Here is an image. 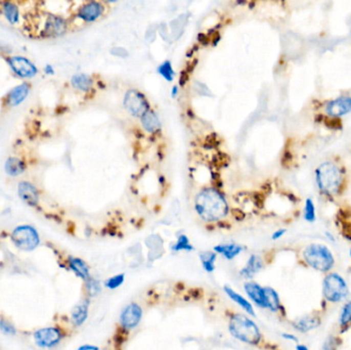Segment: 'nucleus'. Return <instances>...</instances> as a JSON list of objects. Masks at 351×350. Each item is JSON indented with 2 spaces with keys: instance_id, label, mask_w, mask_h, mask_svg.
I'll list each match as a JSON object with an SVG mask.
<instances>
[{
  "instance_id": "5",
  "label": "nucleus",
  "mask_w": 351,
  "mask_h": 350,
  "mask_svg": "<svg viewBox=\"0 0 351 350\" xmlns=\"http://www.w3.org/2000/svg\"><path fill=\"white\" fill-rule=\"evenodd\" d=\"M322 297L323 300L331 304L345 302L350 295L347 280L338 272L331 271L322 279Z\"/></svg>"
},
{
  "instance_id": "36",
  "label": "nucleus",
  "mask_w": 351,
  "mask_h": 350,
  "mask_svg": "<svg viewBox=\"0 0 351 350\" xmlns=\"http://www.w3.org/2000/svg\"><path fill=\"white\" fill-rule=\"evenodd\" d=\"M0 330L2 332L6 335H15L16 334V329L13 324H11L10 322L6 321L5 319L0 320Z\"/></svg>"
},
{
  "instance_id": "8",
  "label": "nucleus",
  "mask_w": 351,
  "mask_h": 350,
  "mask_svg": "<svg viewBox=\"0 0 351 350\" xmlns=\"http://www.w3.org/2000/svg\"><path fill=\"white\" fill-rule=\"evenodd\" d=\"M123 106L134 117H142L150 109L146 97L138 90H128L123 99Z\"/></svg>"
},
{
  "instance_id": "11",
  "label": "nucleus",
  "mask_w": 351,
  "mask_h": 350,
  "mask_svg": "<svg viewBox=\"0 0 351 350\" xmlns=\"http://www.w3.org/2000/svg\"><path fill=\"white\" fill-rule=\"evenodd\" d=\"M32 85L30 82H22L14 86L4 98L3 105L5 108L12 109L23 104L31 93Z\"/></svg>"
},
{
  "instance_id": "26",
  "label": "nucleus",
  "mask_w": 351,
  "mask_h": 350,
  "mask_svg": "<svg viewBox=\"0 0 351 350\" xmlns=\"http://www.w3.org/2000/svg\"><path fill=\"white\" fill-rule=\"evenodd\" d=\"M71 85L80 92H90L94 85V79L85 73H77L71 77Z\"/></svg>"
},
{
  "instance_id": "12",
  "label": "nucleus",
  "mask_w": 351,
  "mask_h": 350,
  "mask_svg": "<svg viewBox=\"0 0 351 350\" xmlns=\"http://www.w3.org/2000/svg\"><path fill=\"white\" fill-rule=\"evenodd\" d=\"M17 193L20 200L29 207H37L40 202V191L38 187L29 181H21L17 187Z\"/></svg>"
},
{
  "instance_id": "28",
  "label": "nucleus",
  "mask_w": 351,
  "mask_h": 350,
  "mask_svg": "<svg viewBox=\"0 0 351 350\" xmlns=\"http://www.w3.org/2000/svg\"><path fill=\"white\" fill-rule=\"evenodd\" d=\"M265 294H266V302H267V309L273 313H277L282 310V305L280 302V298L278 293L271 287H264Z\"/></svg>"
},
{
  "instance_id": "31",
  "label": "nucleus",
  "mask_w": 351,
  "mask_h": 350,
  "mask_svg": "<svg viewBox=\"0 0 351 350\" xmlns=\"http://www.w3.org/2000/svg\"><path fill=\"white\" fill-rule=\"evenodd\" d=\"M303 218L308 223H314L316 221V209L315 204L311 198L306 199L304 205V215Z\"/></svg>"
},
{
  "instance_id": "15",
  "label": "nucleus",
  "mask_w": 351,
  "mask_h": 350,
  "mask_svg": "<svg viewBox=\"0 0 351 350\" xmlns=\"http://www.w3.org/2000/svg\"><path fill=\"white\" fill-rule=\"evenodd\" d=\"M34 338L38 346L50 348L60 343L63 338V334L57 327H45L36 331Z\"/></svg>"
},
{
  "instance_id": "14",
  "label": "nucleus",
  "mask_w": 351,
  "mask_h": 350,
  "mask_svg": "<svg viewBox=\"0 0 351 350\" xmlns=\"http://www.w3.org/2000/svg\"><path fill=\"white\" fill-rule=\"evenodd\" d=\"M104 7L98 2H89L83 4L76 12V18L84 23H92L102 17Z\"/></svg>"
},
{
  "instance_id": "30",
  "label": "nucleus",
  "mask_w": 351,
  "mask_h": 350,
  "mask_svg": "<svg viewBox=\"0 0 351 350\" xmlns=\"http://www.w3.org/2000/svg\"><path fill=\"white\" fill-rule=\"evenodd\" d=\"M170 249L172 252H182V251L191 252L194 250V247L190 244V240L187 237V235L181 234L178 236L177 242L171 245Z\"/></svg>"
},
{
  "instance_id": "27",
  "label": "nucleus",
  "mask_w": 351,
  "mask_h": 350,
  "mask_svg": "<svg viewBox=\"0 0 351 350\" xmlns=\"http://www.w3.org/2000/svg\"><path fill=\"white\" fill-rule=\"evenodd\" d=\"M338 323L342 334L351 327V300H346L343 303L339 312Z\"/></svg>"
},
{
  "instance_id": "3",
  "label": "nucleus",
  "mask_w": 351,
  "mask_h": 350,
  "mask_svg": "<svg viewBox=\"0 0 351 350\" xmlns=\"http://www.w3.org/2000/svg\"><path fill=\"white\" fill-rule=\"evenodd\" d=\"M301 258L306 266L325 274L331 272L336 264L332 250L320 243H311L305 246L301 252Z\"/></svg>"
},
{
  "instance_id": "20",
  "label": "nucleus",
  "mask_w": 351,
  "mask_h": 350,
  "mask_svg": "<svg viewBox=\"0 0 351 350\" xmlns=\"http://www.w3.org/2000/svg\"><path fill=\"white\" fill-rule=\"evenodd\" d=\"M5 171L10 177H19L26 171L27 164L18 156H10L5 161Z\"/></svg>"
},
{
  "instance_id": "19",
  "label": "nucleus",
  "mask_w": 351,
  "mask_h": 350,
  "mask_svg": "<svg viewBox=\"0 0 351 350\" xmlns=\"http://www.w3.org/2000/svg\"><path fill=\"white\" fill-rule=\"evenodd\" d=\"M0 13L5 19L12 25L19 24L21 19V11L19 6L13 2H0Z\"/></svg>"
},
{
  "instance_id": "13",
  "label": "nucleus",
  "mask_w": 351,
  "mask_h": 350,
  "mask_svg": "<svg viewBox=\"0 0 351 350\" xmlns=\"http://www.w3.org/2000/svg\"><path fill=\"white\" fill-rule=\"evenodd\" d=\"M325 113L332 118H338L351 113V97L342 96L328 101L324 106Z\"/></svg>"
},
{
  "instance_id": "43",
  "label": "nucleus",
  "mask_w": 351,
  "mask_h": 350,
  "mask_svg": "<svg viewBox=\"0 0 351 350\" xmlns=\"http://www.w3.org/2000/svg\"><path fill=\"white\" fill-rule=\"evenodd\" d=\"M178 93H179L178 86H175V85H174V86L172 88V91H171V97H172V98H175V97H177Z\"/></svg>"
},
{
  "instance_id": "40",
  "label": "nucleus",
  "mask_w": 351,
  "mask_h": 350,
  "mask_svg": "<svg viewBox=\"0 0 351 350\" xmlns=\"http://www.w3.org/2000/svg\"><path fill=\"white\" fill-rule=\"evenodd\" d=\"M77 350H100V348L96 345H91V344H85L80 346Z\"/></svg>"
},
{
  "instance_id": "32",
  "label": "nucleus",
  "mask_w": 351,
  "mask_h": 350,
  "mask_svg": "<svg viewBox=\"0 0 351 350\" xmlns=\"http://www.w3.org/2000/svg\"><path fill=\"white\" fill-rule=\"evenodd\" d=\"M157 72L167 81H172L174 78V71L169 61H164L157 67Z\"/></svg>"
},
{
  "instance_id": "41",
  "label": "nucleus",
  "mask_w": 351,
  "mask_h": 350,
  "mask_svg": "<svg viewBox=\"0 0 351 350\" xmlns=\"http://www.w3.org/2000/svg\"><path fill=\"white\" fill-rule=\"evenodd\" d=\"M324 237L330 243H335L336 242V237H335V235L331 231H324Z\"/></svg>"
},
{
  "instance_id": "7",
  "label": "nucleus",
  "mask_w": 351,
  "mask_h": 350,
  "mask_svg": "<svg viewBox=\"0 0 351 350\" xmlns=\"http://www.w3.org/2000/svg\"><path fill=\"white\" fill-rule=\"evenodd\" d=\"M6 61L12 72L19 78L31 79L38 73V68L30 59L24 56H9Z\"/></svg>"
},
{
  "instance_id": "23",
  "label": "nucleus",
  "mask_w": 351,
  "mask_h": 350,
  "mask_svg": "<svg viewBox=\"0 0 351 350\" xmlns=\"http://www.w3.org/2000/svg\"><path fill=\"white\" fill-rule=\"evenodd\" d=\"M141 123L143 128L149 134H156L160 130L161 123L159 117L152 109H149L141 117Z\"/></svg>"
},
{
  "instance_id": "44",
  "label": "nucleus",
  "mask_w": 351,
  "mask_h": 350,
  "mask_svg": "<svg viewBox=\"0 0 351 350\" xmlns=\"http://www.w3.org/2000/svg\"><path fill=\"white\" fill-rule=\"evenodd\" d=\"M349 257H350V260H351V248L349 249Z\"/></svg>"
},
{
  "instance_id": "35",
  "label": "nucleus",
  "mask_w": 351,
  "mask_h": 350,
  "mask_svg": "<svg viewBox=\"0 0 351 350\" xmlns=\"http://www.w3.org/2000/svg\"><path fill=\"white\" fill-rule=\"evenodd\" d=\"M339 339L336 335H328L322 343L321 350H338Z\"/></svg>"
},
{
  "instance_id": "25",
  "label": "nucleus",
  "mask_w": 351,
  "mask_h": 350,
  "mask_svg": "<svg viewBox=\"0 0 351 350\" xmlns=\"http://www.w3.org/2000/svg\"><path fill=\"white\" fill-rule=\"evenodd\" d=\"M69 266L71 268V270L81 279H83L84 281H86L89 278H91V271H90V267L89 265L80 258H76V257H70L68 260Z\"/></svg>"
},
{
  "instance_id": "9",
  "label": "nucleus",
  "mask_w": 351,
  "mask_h": 350,
  "mask_svg": "<svg viewBox=\"0 0 351 350\" xmlns=\"http://www.w3.org/2000/svg\"><path fill=\"white\" fill-rule=\"evenodd\" d=\"M67 28V21L63 17L54 14H49L42 22V28L39 34L43 38L59 37L66 33Z\"/></svg>"
},
{
  "instance_id": "29",
  "label": "nucleus",
  "mask_w": 351,
  "mask_h": 350,
  "mask_svg": "<svg viewBox=\"0 0 351 350\" xmlns=\"http://www.w3.org/2000/svg\"><path fill=\"white\" fill-rule=\"evenodd\" d=\"M200 260L203 268L208 273H213L216 269L217 254L214 251H205L200 254Z\"/></svg>"
},
{
  "instance_id": "34",
  "label": "nucleus",
  "mask_w": 351,
  "mask_h": 350,
  "mask_svg": "<svg viewBox=\"0 0 351 350\" xmlns=\"http://www.w3.org/2000/svg\"><path fill=\"white\" fill-rule=\"evenodd\" d=\"M124 280H125V274L124 273H118V274H115V275L109 277L104 282V286L109 290H116L123 285Z\"/></svg>"
},
{
  "instance_id": "22",
  "label": "nucleus",
  "mask_w": 351,
  "mask_h": 350,
  "mask_svg": "<svg viewBox=\"0 0 351 350\" xmlns=\"http://www.w3.org/2000/svg\"><path fill=\"white\" fill-rule=\"evenodd\" d=\"M214 252L216 254L222 255L226 260H234L244 252V247L242 245L230 243V244H220L214 247Z\"/></svg>"
},
{
  "instance_id": "33",
  "label": "nucleus",
  "mask_w": 351,
  "mask_h": 350,
  "mask_svg": "<svg viewBox=\"0 0 351 350\" xmlns=\"http://www.w3.org/2000/svg\"><path fill=\"white\" fill-rule=\"evenodd\" d=\"M85 291L90 297H96L102 292V286L99 280L94 277L89 278L85 281Z\"/></svg>"
},
{
  "instance_id": "17",
  "label": "nucleus",
  "mask_w": 351,
  "mask_h": 350,
  "mask_svg": "<svg viewBox=\"0 0 351 350\" xmlns=\"http://www.w3.org/2000/svg\"><path fill=\"white\" fill-rule=\"evenodd\" d=\"M321 317L318 314H308L295 319L292 322V325L297 332L307 334L318 329L321 325Z\"/></svg>"
},
{
  "instance_id": "18",
  "label": "nucleus",
  "mask_w": 351,
  "mask_h": 350,
  "mask_svg": "<svg viewBox=\"0 0 351 350\" xmlns=\"http://www.w3.org/2000/svg\"><path fill=\"white\" fill-rule=\"evenodd\" d=\"M264 266H265V263H264L263 258L259 255L253 254L248 259L244 268L240 269L239 274L242 277H244L246 279H251L257 273H259L264 268Z\"/></svg>"
},
{
  "instance_id": "10",
  "label": "nucleus",
  "mask_w": 351,
  "mask_h": 350,
  "mask_svg": "<svg viewBox=\"0 0 351 350\" xmlns=\"http://www.w3.org/2000/svg\"><path fill=\"white\" fill-rule=\"evenodd\" d=\"M143 317L142 307L136 303L131 302L126 305L120 313L119 324L124 331H130L139 325Z\"/></svg>"
},
{
  "instance_id": "16",
  "label": "nucleus",
  "mask_w": 351,
  "mask_h": 350,
  "mask_svg": "<svg viewBox=\"0 0 351 350\" xmlns=\"http://www.w3.org/2000/svg\"><path fill=\"white\" fill-rule=\"evenodd\" d=\"M244 289L250 300L258 307L262 309H267L266 294L265 289L256 281L249 280L244 285Z\"/></svg>"
},
{
  "instance_id": "6",
  "label": "nucleus",
  "mask_w": 351,
  "mask_h": 350,
  "mask_svg": "<svg viewBox=\"0 0 351 350\" xmlns=\"http://www.w3.org/2000/svg\"><path fill=\"white\" fill-rule=\"evenodd\" d=\"M14 244L23 251H33L39 245V235L36 229L30 225H21L12 233Z\"/></svg>"
},
{
  "instance_id": "4",
  "label": "nucleus",
  "mask_w": 351,
  "mask_h": 350,
  "mask_svg": "<svg viewBox=\"0 0 351 350\" xmlns=\"http://www.w3.org/2000/svg\"><path fill=\"white\" fill-rule=\"evenodd\" d=\"M228 329L234 338L244 343L258 345L262 341V333L259 326L247 315L240 313L232 314L229 317Z\"/></svg>"
},
{
  "instance_id": "38",
  "label": "nucleus",
  "mask_w": 351,
  "mask_h": 350,
  "mask_svg": "<svg viewBox=\"0 0 351 350\" xmlns=\"http://www.w3.org/2000/svg\"><path fill=\"white\" fill-rule=\"evenodd\" d=\"M286 233H287V229H284V228L277 229L276 231H274V232L272 233L271 239H272V240H278V239H280Z\"/></svg>"
},
{
  "instance_id": "1",
  "label": "nucleus",
  "mask_w": 351,
  "mask_h": 350,
  "mask_svg": "<svg viewBox=\"0 0 351 350\" xmlns=\"http://www.w3.org/2000/svg\"><path fill=\"white\" fill-rule=\"evenodd\" d=\"M195 211L208 223L219 222L229 212L225 198L214 188H205L195 198Z\"/></svg>"
},
{
  "instance_id": "37",
  "label": "nucleus",
  "mask_w": 351,
  "mask_h": 350,
  "mask_svg": "<svg viewBox=\"0 0 351 350\" xmlns=\"http://www.w3.org/2000/svg\"><path fill=\"white\" fill-rule=\"evenodd\" d=\"M281 338L286 341H290V342H295V343H299V338L292 333H281Z\"/></svg>"
},
{
  "instance_id": "2",
  "label": "nucleus",
  "mask_w": 351,
  "mask_h": 350,
  "mask_svg": "<svg viewBox=\"0 0 351 350\" xmlns=\"http://www.w3.org/2000/svg\"><path fill=\"white\" fill-rule=\"evenodd\" d=\"M315 182L318 190L325 196L337 195L343 186L342 169L333 161H324L315 169Z\"/></svg>"
},
{
  "instance_id": "39",
  "label": "nucleus",
  "mask_w": 351,
  "mask_h": 350,
  "mask_svg": "<svg viewBox=\"0 0 351 350\" xmlns=\"http://www.w3.org/2000/svg\"><path fill=\"white\" fill-rule=\"evenodd\" d=\"M43 72H45V74H47V75H54L56 71H55V68H54L53 65L47 64V65L43 67Z\"/></svg>"
},
{
  "instance_id": "42",
  "label": "nucleus",
  "mask_w": 351,
  "mask_h": 350,
  "mask_svg": "<svg viewBox=\"0 0 351 350\" xmlns=\"http://www.w3.org/2000/svg\"><path fill=\"white\" fill-rule=\"evenodd\" d=\"M296 350H310L309 347L305 344H301V343H298L296 345Z\"/></svg>"
},
{
  "instance_id": "24",
  "label": "nucleus",
  "mask_w": 351,
  "mask_h": 350,
  "mask_svg": "<svg viewBox=\"0 0 351 350\" xmlns=\"http://www.w3.org/2000/svg\"><path fill=\"white\" fill-rule=\"evenodd\" d=\"M90 299H84L80 301L72 310L71 319L75 326H80L86 320L89 315V307H90Z\"/></svg>"
},
{
  "instance_id": "21",
  "label": "nucleus",
  "mask_w": 351,
  "mask_h": 350,
  "mask_svg": "<svg viewBox=\"0 0 351 350\" xmlns=\"http://www.w3.org/2000/svg\"><path fill=\"white\" fill-rule=\"evenodd\" d=\"M224 292L226 293V295L234 302L236 303L239 307H242V309H244L246 311L247 314H249L250 316H256V312H255V308L253 306V304L246 299L244 296H242L240 294H238L235 290H233L232 288H230L229 286H224Z\"/></svg>"
}]
</instances>
